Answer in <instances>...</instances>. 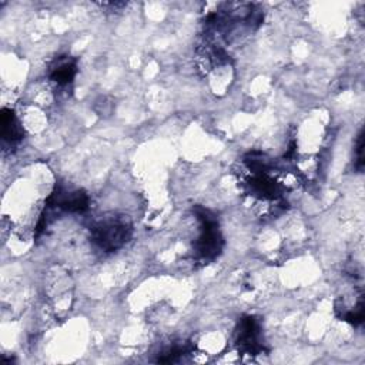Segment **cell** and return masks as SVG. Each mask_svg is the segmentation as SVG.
I'll return each instance as SVG.
<instances>
[{
	"instance_id": "cell-1",
	"label": "cell",
	"mask_w": 365,
	"mask_h": 365,
	"mask_svg": "<svg viewBox=\"0 0 365 365\" xmlns=\"http://www.w3.org/2000/svg\"><path fill=\"white\" fill-rule=\"evenodd\" d=\"M131 237V224L125 217H104L91 228L93 242L104 251L123 247Z\"/></svg>"
},
{
	"instance_id": "cell-2",
	"label": "cell",
	"mask_w": 365,
	"mask_h": 365,
	"mask_svg": "<svg viewBox=\"0 0 365 365\" xmlns=\"http://www.w3.org/2000/svg\"><path fill=\"white\" fill-rule=\"evenodd\" d=\"M197 218L201 221V234L195 242L197 257L202 261L214 259L222 248V237L214 214L201 207L195 208Z\"/></svg>"
},
{
	"instance_id": "cell-3",
	"label": "cell",
	"mask_w": 365,
	"mask_h": 365,
	"mask_svg": "<svg viewBox=\"0 0 365 365\" xmlns=\"http://www.w3.org/2000/svg\"><path fill=\"white\" fill-rule=\"evenodd\" d=\"M237 345L248 355H257L262 351L259 342V322L255 317L247 315L241 318L237 329Z\"/></svg>"
},
{
	"instance_id": "cell-4",
	"label": "cell",
	"mask_w": 365,
	"mask_h": 365,
	"mask_svg": "<svg viewBox=\"0 0 365 365\" xmlns=\"http://www.w3.org/2000/svg\"><path fill=\"white\" fill-rule=\"evenodd\" d=\"M47 208H61L70 212H84L88 208V197L84 191H64L56 187L47 198Z\"/></svg>"
},
{
	"instance_id": "cell-5",
	"label": "cell",
	"mask_w": 365,
	"mask_h": 365,
	"mask_svg": "<svg viewBox=\"0 0 365 365\" xmlns=\"http://www.w3.org/2000/svg\"><path fill=\"white\" fill-rule=\"evenodd\" d=\"M77 73L76 60L70 57H60L50 70V78L58 86H68Z\"/></svg>"
},
{
	"instance_id": "cell-6",
	"label": "cell",
	"mask_w": 365,
	"mask_h": 365,
	"mask_svg": "<svg viewBox=\"0 0 365 365\" xmlns=\"http://www.w3.org/2000/svg\"><path fill=\"white\" fill-rule=\"evenodd\" d=\"M1 137L4 143L16 144L23 138V128L10 108L1 110Z\"/></svg>"
},
{
	"instance_id": "cell-7",
	"label": "cell",
	"mask_w": 365,
	"mask_h": 365,
	"mask_svg": "<svg viewBox=\"0 0 365 365\" xmlns=\"http://www.w3.org/2000/svg\"><path fill=\"white\" fill-rule=\"evenodd\" d=\"M355 168L362 171L364 168V134L362 131L358 134L356 144H355Z\"/></svg>"
}]
</instances>
